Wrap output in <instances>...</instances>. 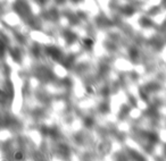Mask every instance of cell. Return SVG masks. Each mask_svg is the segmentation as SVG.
I'll use <instances>...</instances> for the list:
<instances>
[{"label": "cell", "instance_id": "1", "mask_svg": "<svg viewBox=\"0 0 166 161\" xmlns=\"http://www.w3.org/2000/svg\"><path fill=\"white\" fill-rule=\"evenodd\" d=\"M14 159H15L16 161L23 160V153L22 152H16L15 154H14Z\"/></svg>", "mask_w": 166, "mask_h": 161}, {"label": "cell", "instance_id": "2", "mask_svg": "<svg viewBox=\"0 0 166 161\" xmlns=\"http://www.w3.org/2000/svg\"><path fill=\"white\" fill-rule=\"evenodd\" d=\"M85 46H92V40H91V39H85Z\"/></svg>", "mask_w": 166, "mask_h": 161}]
</instances>
